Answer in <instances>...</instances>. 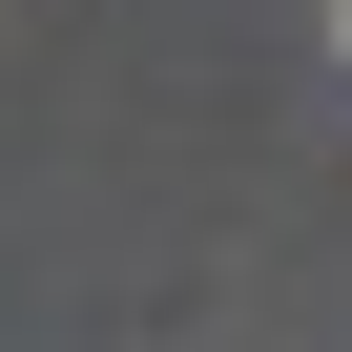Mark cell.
<instances>
[{
	"label": "cell",
	"mask_w": 352,
	"mask_h": 352,
	"mask_svg": "<svg viewBox=\"0 0 352 352\" xmlns=\"http://www.w3.org/2000/svg\"><path fill=\"white\" fill-rule=\"evenodd\" d=\"M331 42H352V0H331Z\"/></svg>",
	"instance_id": "1"
}]
</instances>
